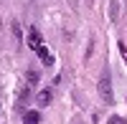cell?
Here are the masks:
<instances>
[{
	"label": "cell",
	"instance_id": "obj_5",
	"mask_svg": "<svg viewBox=\"0 0 127 124\" xmlns=\"http://www.w3.org/2000/svg\"><path fill=\"white\" fill-rule=\"evenodd\" d=\"M26 81H28V86H36V84H38V71H28V74H26Z\"/></svg>",
	"mask_w": 127,
	"mask_h": 124
},
{
	"label": "cell",
	"instance_id": "obj_7",
	"mask_svg": "<svg viewBox=\"0 0 127 124\" xmlns=\"http://www.w3.org/2000/svg\"><path fill=\"white\" fill-rule=\"evenodd\" d=\"M120 53H122V58L127 61V46H125V43H120Z\"/></svg>",
	"mask_w": 127,
	"mask_h": 124
},
{
	"label": "cell",
	"instance_id": "obj_3",
	"mask_svg": "<svg viewBox=\"0 0 127 124\" xmlns=\"http://www.w3.org/2000/svg\"><path fill=\"white\" fill-rule=\"evenodd\" d=\"M51 99H54V89H43V91H38V96H36V101L41 106H46Z\"/></svg>",
	"mask_w": 127,
	"mask_h": 124
},
{
	"label": "cell",
	"instance_id": "obj_6",
	"mask_svg": "<svg viewBox=\"0 0 127 124\" xmlns=\"http://www.w3.org/2000/svg\"><path fill=\"white\" fill-rule=\"evenodd\" d=\"M107 124H127V122H125L122 117H109V122H107Z\"/></svg>",
	"mask_w": 127,
	"mask_h": 124
},
{
	"label": "cell",
	"instance_id": "obj_4",
	"mask_svg": "<svg viewBox=\"0 0 127 124\" xmlns=\"http://www.w3.org/2000/svg\"><path fill=\"white\" fill-rule=\"evenodd\" d=\"M38 122H41L38 111H26V114H23V124H38Z\"/></svg>",
	"mask_w": 127,
	"mask_h": 124
},
{
	"label": "cell",
	"instance_id": "obj_2",
	"mask_svg": "<svg viewBox=\"0 0 127 124\" xmlns=\"http://www.w3.org/2000/svg\"><path fill=\"white\" fill-rule=\"evenodd\" d=\"M99 96L104 104H112L114 101V94H112V79H109V71L104 68L102 76H99Z\"/></svg>",
	"mask_w": 127,
	"mask_h": 124
},
{
	"label": "cell",
	"instance_id": "obj_1",
	"mask_svg": "<svg viewBox=\"0 0 127 124\" xmlns=\"http://www.w3.org/2000/svg\"><path fill=\"white\" fill-rule=\"evenodd\" d=\"M28 46H31V51L43 61V66H51L54 63V58H51V53H48V48H46V43H43V38H41V33H38V28H31L28 30Z\"/></svg>",
	"mask_w": 127,
	"mask_h": 124
}]
</instances>
